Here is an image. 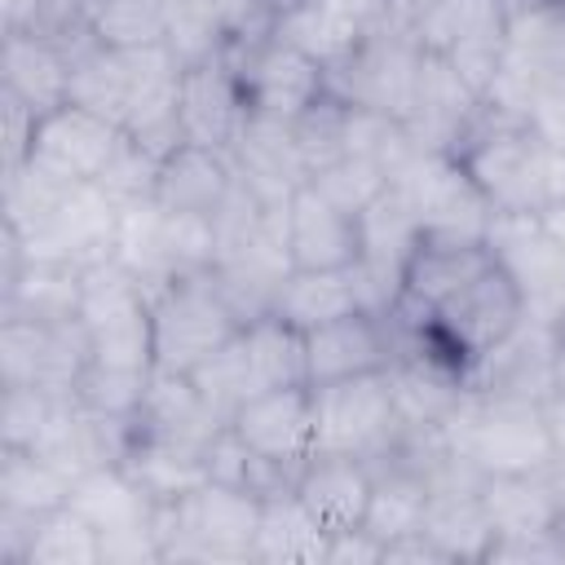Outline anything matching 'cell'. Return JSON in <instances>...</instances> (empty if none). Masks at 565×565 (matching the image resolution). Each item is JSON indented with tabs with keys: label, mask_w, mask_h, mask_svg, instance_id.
<instances>
[{
	"label": "cell",
	"mask_w": 565,
	"mask_h": 565,
	"mask_svg": "<svg viewBox=\"0 0 565 565\" xmlns=\"http://www.w3.org/2000/svg\"><path fill=\"white\" fill-rule=\"evenodd\" d=\"M561 349H565L561 327L521 318L508 340H499L490 353H481L468 366L463 384L481 388V393H499V397L547 402L552 388H556V358H561Z\"/></svg>",
	"instance_id": "14"
},
{
	"label": "cell",
	"mask_w": 565,
	"mask_h": 565,
	"mask_svg": "<svg viewBox=\"0 0 565 565\" xmlns=\"http://www.w3.org/2000/svg\"><path fill=\"white\" fill-rule=\"evenodd\" d=\"M71 477L26 446H0V508H18L31 516H44L53 508H66Z\"/></svg>",
	"instance_id": "36"
},
{
	"label": "cell",
	"mask_w": 565,
	"mask_h": 565,
	"mask_svg": "<svg viewBox=\"0 0 565 565\" xmlns=\"http://www.w3.org/2000/svg\"><path fill=\"white\" fill-rule=\"evenodd\" d=\"M437 433L481 477L543 472V468L556 463V446H552V433H547L543 402L463 388V397L455 402V411L441 419Z\"/></svg>",
	"instance_id": "1"
},
{
	"label": "cell",
	"mask_w": 565,
	"mask_h": 565,
	"mask_svg": "<svg viewBox=\"0 0 565 565\" xmlns=\"http://www.w3.org/2000/svg\"><path fill=\"white\" fill-rule=\"evenodd\" d=\"M168 53L181 66H199L212 57H230V35L221 18L212 13L207 0H172L168 4V31H163Z\"/></svg>",
	"instance_id": "41"
},
{
	"label": "cell",
	"mask_w": 565,
	"mask_h": 565,
	"mask_svg": "<svg viewBox=\"0 0 565 565\" xmlns=\"http://www.w3.org/2000/svg\"><path fill=\"white\" fill-rule=\"evenodd\" d=\"M62 402H66L62 393H49L35 384H0V446L35 450V441L44 437Z\"/></svg>",
	"instance_id": "44"
},
{
	"label": "cell",
	"mask_w": 565,
	"mask_h": 565,
	"mask_svg": "<svg viewBox=\"0 0 565 565\" xmlns=\"http://www.w3.org/2000/svg\"><path fill=\"white\" fill-rule=\"evenodd\" d=\"M313 388V424H318V450L331 455H358L375 459L397 437V402L388 371L349 375Z\"/></svg>",
	"instance_id": "10"
},
{
	"label": "cell",
	"mask_w": 565,
	"mask_h": 565,
	"mask_svg": "<svg viewBox=\"0 0 565 565\" xmlns=\"http://www.w3.org/2000/svg\"><path fill=\"white\" fill-rule=\"evenodd\" d=\"M287 256L296 269H353L362 256V225L305 181L287 199Z\"/></svg>",
	"instance_id": "21"
},
{
	"label": "cell",
	"mask_w": 565,
	"mask_h": 565,
	"mask_svg": "<svg viewBox=\"0 0 565 565\" xmlns=\"http://www.w3.org/2000/svg\"><path fill=\"white\" fill-rule=\"evenodd\" d=\"M0 93L49 115L71 102V57L57 40L31 31H4L0 44Z\"/></svg>",
	"instance_id": "26"
},
{
	"label": "cell",
	"mask_w": 565,
	"mask_h": 565,
	"mask_svg": "<svg viewBox=\"0 0 565 565\" xmlns=\"http://www.w3.org/2000/svg\"><path fill=\"white\" fill-rule=\"evenodd\" d=\"M494 265L486 238L463 243V238H419L406 269H402V287L388 313L406 318V322H424L441 300H450L459 287H468L477 274H486Z\"/></svg>",
	"instance_id": "17"
},
{
	"label": "cell",
	"mask_w": 565,
	"mask_h": 565,
	"mask_svg": "<svg viewBox=\"0 0 565 565\" xmlns=\"http://www.w3.org/2000/svg\"><path fill=\"white\" fill-rule=\"evenodd\" d=\"M115 256L154 296L163 282H172L181 274L212 269V260H216V225H212V216L168 212L154 199H146V203H132V207L119 212Z\"/></svg>",
	"instance_id": "5"
},
{
	"label": "cell",
	"mask_w": 565,
	"mask_h": 565,
	"mask_svg": "<svg viewBox=\"0 0 565 565\" xmlns=\"http://www.w3.org/2000/svg\"><path fill=\"white\" fill-rule=\"evenodd\" d=\"M247 110L252 115H269V119H296L305 115L313 102H322L327 88V66L318 57H309L305 49L287 44L282 35L256 40L247 49L230 53Z\"/></svg>",
	"instance_id": "11"
},
{
	"label": "cell",
	"mask_w": 565,
	"mask_h": 565,
	"mask_svg": "<svg viewBox=\"0 0 565 565\" xmlns=\"http://www.w3.org/2000/svg\"><path fill=\"white\" fill-rule=\"evenodd\" d=\"M79 287H84L79 265L26 256V265L0 282V318L71 322V318H79Z\"/></svg>",
	"instance_id": "29"
},
{
	"label": "cell",
	"mask_w": 565,
	"mask_h": 565,
	"mask_svg": "<svg viewBox=\"0 0 565 565\" xmlns=\"http://www.w3.org/2000/svg\"><path fill=\"white\" fill-rule=\"evenodd\" d=\"M119 468L154 499V503H177L190 490H199L207 481V463L203 450L194 446H177V441H159V437H132L128 450L119 455Z\"/></svg>",
	"instance_id": "32"
},
{
	"label": "cell",
	"mask_w": 565,
	"mask_h": 565,
	"mask_svg": "<svg viewBox=\"0 0 565 565\" xmlns=\"http://www.w3.org/2000/svg\"><path fill=\"white\" fill-rule=\"evenodd\" d=\"M150 375L154 371H119V366L88 362L84 375L75 380V402L88 406L93 415H106V419H132L146 388H150Z\"/></svg>",
	"instance_id": "42"
},
{
	"label": "cell",
	"mask_w": 565,
	"mask_h": 565,
	"mask_svg": "<svg viewBox=\"0 0 565 565\" xmlns=\"http://www.w3.org/2000/svg\"><path fill=\"white\" fill-rule=\"evenodd\" d=\"M477 499L494 525V534H561V490L552 468L543 472H494L481 477Z\"/></svg>",
	"instance_id": "28"
},
{
	"label": "cell",
	"mask_w": 565,
	"mask_h": 565,
	"mask_svg": "<svg viewBox=\"0 0 565 565\" xmlns=\"http://www.w3.org/2000/svg\"><path fill=\"white\" fill-rule=\"evenodd\" d=\"M525 124L547 146H565V75H547L534 84L530 106H525Z\"/></svg>",
	"instance_id": "48"
},
{
	"label": "cell",
	"mask_w": 565,
	"mask_h": 565,
	"mask_svg": "<svg viewBox=\"0 0 565 565\" xmlns=\"http://www.w3.org/2000/svg\"><path fill=\"white\" fill-rule=\"evenodd\" d=\"M159 154L154 150H146L137 137H119V146H115V154L106 159V168H102V177H97V185L119 203V207H132V203H146V199H154V181H159Z\"/></svg>",
	"instance_id": "45"
},
{
	"label": "cell",
	"mask_w": 565,
	"mask_h": 565,
	"mask_svg": "<svg viewBox=\"0 0 565 565\" xmlns=\"http://www.w3.org/2000/svg\"><path fill=\"white\" fill-rule=\"evenodd\" d=\"M243 119H247V97H243V84L230 57H212V62L181 71L177 124L185 141L230 150Z\"/></svg>",
	"instance_id": "20"
},
{
	"label": "cell",
	"mask_w": 565,
	"mask_h": 565,
	"mask_svg": "<svg viewBox=\"0 0 565 565\" xmlns=\"http://www.w3.org/2000/svg\"><path fill=\"white\" fill-rule=\"evenodd\" d=\"M66 508L79 512L97 530V539L119 534V530H137V525H154V516H159V503L119 463H97L84 477H75Z\"/></svg>",
	"instance_id": "31"
},
{
	"label": "cell",
	"mask_w": 565,
	"mask_h": 565,
	"mask_svg": "<svg viewBox=\"0 0 565 565\" xmlns=\"http://www.w3.org/2000/svg\"><path fill=\"white\" fill-rule=\"evenodd\" d=\"M525 318V305L512 287V278L490 265L486 274H477L468 287H459L450 300H441L428 318H424V331L433 340V349L459 366L468 375V366L490 353L499 340H508L516 331V322Z\"/></svg>",
	"instance_id": "6"
},
{
	"label": "cell",
	"mask_w": 565,
	"mask_h": 565,
	"mask_svg": "<svg viewBox=\"0 0 565 565\" xmlns=\"http://www.w3.org/2000/svg\"><path fill=\"white\" fill-rule=\"evenodd\" d=\"M455 154L494 212H543L547 203H556L552 146L525 119H512L481 102V115L472 119Z\"/></svg>",
	"instance_id": "2"
},
{
	"label": "cell",
	"mask_w": 565,
	"mask_h": 565,
	"mask_svg": "<svg viewBox=\"0 0 565 565\" xmlns=\"http://www.w3.org/2000/svg\"><path fill=\"white\" fill-rule=\"evenodd\" d=\"M212 13L221 18L225 35H230V53L234 49H247L256 40H269L274 26H278V9L269 0H207Z\"/></svg>",
	"instance_id": "47"
},
{
	"label": "cell",
	"mask_w": 565,
	"mask_h": 565,
	"mask_svg": "<svg viewBox=\"0 0 565 565\" xmlns=\"http://www.w3.org/2000/svg\"><path fill=\"white\" fill-rule=\"evenodd\" d=\"M305 358H309V384H331L349 375L388 371L397 353H393L388 318L371 309H353L335 322L305 331Z\"/></svg>",
	"instance_id": "22"
},
{
	"label": "cell",
	"mask_w": 565,
	"mask_h": 565,
	"mask_svg": "<svg viewBox=\"0 0 565 565\" xmlns=\"http://www.w3.org/2000/svg\"><path fill=\"white\" fill-rule=\"evenodd\" d=\"M503 57L525 66L534 79L565 75V4H543L530 13L508 18V44Z\"/></svg>",
	"instance_id": "37"
},
{
	"label": "cell",
	"mask_w": 565,
	"mask_h": 565,
	"mask_svg": "<svg viewBox=\"0 0 565 565\" xmlns=\"http://www.w3.org/2000/svg\"><path fill=\"white\" fill-rule=\"evenodd\" d=\"M234 168L238 177L265 199V203H287L291 190H300L309 181V168L300 159V146H296V132H291V119H269V115H252L243 119L234 146Z\"/></svg>",
	"instance_id": "23"
},
{
	"label": "cell",
	"mask_w": 565,
	"mask_h": 565,
	"mask_svg": "<svg viewBox=\"0 0 565 565\" xmlns=\"http://www.w3.org/2000/svg\"><path fill=\"white\" fill-rule=\"evenodd\" d=\"M190 380H194V388L203 393V402H207L225 424L234 419V411H238L247 397L260 393V388H256V375H252V362H247L243 331H238L230 344H221L207 362H199V366L190 371Z\"/></svg>",
	"instance_id": "39"
},
{
	"label": "cell",
	"mask_w": 565,
	"mask_h": 565,
	"mask_svg": "<svg viewBox=\"0 0 565 565\" xmlns=\"http://www.w3.org/2000/svg\"><path fill=\"white\" fill-rule=\"evenodd\" d=\"M543 4H556V0H503L508 18H512V13H530V9H543Z\"/></svg>",
	"instance_id": "56"
},
{
	"label": "cell",
	"mask_w": 565,
	"mask_h": 565,
	"mask_svg": "<svg viewBox=\"0 0 565 565\" xmlns=\"http://www.w3.org/2000/svg\"><path fill=\"white\" fill-rule=\"evenodd\" d=\"M331 530L300 503L296 490L260 499V525L252 543L256 565H322Z\"/></svg>",
	"instance_id": "30"
},
{
	"label": "cell",
	"mask_w": 565,
	"mask_h": 565,
	"mask_svg": "<svg viewBox=\"0 0 565 565\" xmlns=\"http://www.w3.org/2000/svg\"><path fill=\"white\" fill-rule=\"evenodd\" d=\"M0 115H4V172H13V168H22L31 159V141H35L40 115L26 102L9 97V93H0Z\"/></svg>",
	"instance_id": "50"
},
{
	"label": "cell",
	"mask_w": 565,
	"mask_h": 565,
	"mask_svg": "<svg viewBox=\"0 0 565 565\" xmlns=\"http://www.w3.org/2000/svg\"><path fill=\"white\" fill-rule=\"evenodd\" d=\"M159 539H163V565L168 561H252L256 525H260V499L252 490L203 481L177 503H159Z\"/></svg>",
	"instance_id": "3"
},
{
	"label": "cell",
	"mask_w": 565,
	"mask_h": 565,
	"mask_svg": "<svg viewBox=\"0 0 565 565\" xmlns=\"http://www.w3.org/2000/svg\"><path fill=\"white\" fill-rule=\"evenodd\" d=\"M353 309H362V291H358L353 269H291L282 291H278V305H274V313L300 331L335 322Z\"/></svg>",
	"instance_id": "33"
},
{
	"label": "cell",
	"mask_w": 565,
	"mask_h": 565,
	"mask_svg": "<svg viewBox=\"0 0 565 565\" xmlns=\"http://www.w3.org/2000/svg\"><path fill=\"white\" fill-rule=\"evenodd\" d=\"M309 185L313 190H322L331 203H340L344 212H353V216H362L393 181L371 163V159H358V154H344V159H335V163H327V168H318L313 177H309Z\"/></svg>",
	"instance_id": "46"
},
{
	"label": "cell",
	"mask_w": 565,
	"mask_h": 565,
	"mask_svg": "<svg viewBox=\"0 0 565 565\" xmlns=\"http://www.w3.org/2000/svg\"><path fill=\"white\" fill-rule=\"evenodd\" d=\"M393 13V0H300L278 13L274 35L305 49L322 66L344 62L362 40H371Z\"/></svg>",
	"instance_id": "18"
},
{
	"label": "cell",
	"mask_w": 565,
	"mask_h": 565,
	"mask_svg": "<svg viewBox=\"0 0 565 565\" xmlns=\"http://www.w3.org/2000/svg\"><path fill=\"white\" fill-rule=\"evenodd\" d=\"M419 40L406 31V22L397 18V0L388 22L362 40L344 62L327 66V88L362 110H380V115H397L406 119L411 110V93H415V71H419Z\"/></svg>",
	"instance_id": "8"
},
{
	"label": "cell",
	"mask_w": 565,
	"mask_h": 565,
	"mask_svg": "<svg viewBox=\"0 0 565 565\" xmlns=\"http://www.w3.org/2000/svg\"><path fill=\"white\" fill-rule=\"evenodd\" d=\"M494 561H543V565H565V539L561 534H494L490 552L481 565Z\"/></svg>",
	"instance_id": "49"
},
{
	"label": "cell",
	"mask_w": 565,
	"mask_h": 565,
	"mask_svg": "<svg viewBox=\"0 0 565 565\" xmlns=\"http://www.w3.org/2000/svg\"><path fill=\"white\" fill-rule=\"evenodd\" d=\"M132 424L141 437H159V441H177V446H194V450H203L225 428V419L203 402L194 380L177 375V371L150 375V388L137 406Z\"/></svg>",
	"instance_id": "27"
},
{
	"label": "cell",
	"mask_w": 565,
	"mask_h": 565,
	"mask_svg": "<svg viewBox=\"0 0 565 565\" xmlns=\"http://www.w3.org/2000/svg\"><path fill=\"white\" fill-rule=\"evenodd\" d=\"M543 415H547V433H552V446H556V463H565V397L552 393L543 402Z\"/></svg>",
	"instance_id": "53"
},
{
	"label": "cell",
	"mask_w": 565,
	"mask_h": 565,
	"mask_svg": "<svg viewBox=\"0 0 565 565\" xmlns=\"http://www.w3.org/2000/svg\"><path fill=\"white\" fill-rule=\"evenodd\" d=\"M481 115V97L472 93V84L450 66L446 53H428L419 57L415 71V93H411V110H406V128L424 150H450L463 141V132L472 128V119Z\"/></svg>",
	"instance_id": "19"
},
{
	"label": "cell",
	"mask_w": 565,
	"mask_h": 565,
	"mask_svg": "<svg viewBox=\"0 0 565 565\" xmlns=\"http://www.w3.org/2000/svg\"><path fill=\"white\" fill-rule=\"evenodd\" d=\"M230 428L269 463L282 468H300L313 450H318V424H313V388L296 384V388H269L247 397Z\"/></svg>",
	"instance_id": "16"
},
{
	"label": "cell",
	"mask_w": 565,
	"mask_h": 565,
	"mask_svg": "<svg viewBox=\"0 0 565 565\" xmlns=\"http://www.w3.org/2000/svg\"><path fill=\"white\" fill-rule=\"evenodd\" d=\"M119 203L97 185V181H75L62 190L57 207L31 230L22 234L26 256H44V260H71L79 269L115 256V238H119ZM13 230V225H9Z\"/></svg>",
	"instance_id": "13"
},
{
	"label": "cell",
	"mask_w": 565,
	"mask_h": 565,
	"mask_svg": "<svg viewBox=\"0 0 565 565\" xmlns=\"http://www.w3.org/2000/svg\"><path fill=\"white\" fill-rule=\"evenodd\" d=\"M26 565H102V539L79 512L53 508L35 521Z\"/></svg>",
	"instance_id": "40"
},
{
	"label": "cell",
	"mask_w": 565,
	"mask_h": 565,
	"mask_svg": "<svg viewBox=\"0 0 565 565\" xmlns=\"http://www.w3.org/2000/svg\"><path fill=\"white\" fill-rule=\"evenodd\" d=\"M561 340H565V318H561Z\"/></svg>",
	"instance_id": "58"
},
{
	"label": "cell",
	"mask_w": 565,
	"mask_h": 565,
	"mask_svg": "<svg viewBox=\"0 0 565 565\" xmlns=\"http://www.w3.org/2000/svg\"><path fill=\"white\" fill-rule=\"evenodd\" d=\"M243 344H247V362L256 375V388H296L309 384V358H305V331L291 327L278 313H265L256 322L243 327Z\"/></svg>",
	"instance_id": "35"
},
{
	"label": "cell",
	"mask_w": 565,
	"mask_h": 565,
	"mask_svg": "<svg viewBox=\"0 0 565 565\" xmlns=\"http://www.w3.org/2000/svg\"><path fill=\"white\" fill-rule=\"evenodd\" d=\"M371 486L375 472L366 459L358 455H331V450H313L300 472H296V494L300 503L335 534V530H353L366 521V503H371Z\"/></svg>",
	"instance_id": "25"
},
{
	"label": "cell",
	"mask_w": 565,
	"mask_h": 565,
	"mask_svg": "<svg viewBox=\"0 0 565 565\" xmlns=\"http://www.w3.org/2000/svg\"><path fill=\"white\" fill-rule=\"evenodd\" d=\"M384 565H450V556L424 530H411V534L384 543Z\"/></svg>",
	"instance_id": "52"
},
{
	"label": "cell",
	"mask_w": 565,
	"mask_h": 565,
	"mask_svg": "<svg viewBox=\"0 0 565 565\" xmlns=\"http://www.w3.org/2000/svg\"><path fill=\"white\" fill-rule=\"evenodd\" d=\"M31 9H35V0H0V22H4V31H22L26 18H31Z\"/></svg>",
	"instance_id": "54"
},
{
	"label": "cell",
	"mask_w": 565,
	"mask_h": 565,
	"mask_svg": "<svg viewBox=\"0 0 565 565\" xmlns=\"http://www.w3.org/2000/svg\"><path fill=\"white\" fill-rule=\"evenodd\" d=\"M172 0H88V26L110 49L163 44Z\"/></svg>",
	"instance_id": "38"
},
{
	"label": "cell",
	"mask_w": 565,
	"mask_h": 565,
	"mask_svg": "<svg viewBox=\"0 0 565 565\" xmlns=\"http://www.w3.org/2000/svg\"><path fill=\"white\" fill-rule=\"evenodd\" d=\"M238 181L234 154L216 146H194L181 141L163 154L159 181H154V203L168 212H194V216H216L221 203L230 199Z\"/></svg>",
	"instance_id": "24"
},
{
	"label": "cell",
	"mask_w": 565,
	"mask_h": 565,
	"mask_svg": "<svg viewBox=\"0 0 565 565\" xmlns=\"http://www.w3.org/2000/svg\"><path fill=\"white\" fill-rule=\"evenodd\" d=\"M539 216H543V225L552 230V238H556V243L565 247V199H556V203H547V207H543Z\"/></svg>",
	"instance_id": "55"
},
{
	"label": "cell",
	"mask_w": 565,
	"mask_h": 565,
	"mask_svg": "<svg viewBox=\"0 0 565 565\" xmlns=\"http://www.w3.org/2000/svg\"><path fill=\"white\" fill-rule=\"evenodd\" d=\"M322 565H384V543L366 525L335 530L331 543H327V561Z\"/></svg>",
	"instance_id": "51"
},
{
	"label": "cell",
	"mask_w": 565,
	"mask_h": 565,
	"mask_svg": "<svg viewBox=\"0 0 565 565\" xmlns=\"http://www.w3.org/2000/svg\"><path fill=\"white\" fill-rule=\"evenodd\" d=\"M291 132H296V146H300V159L309 168V177L335 159H344V132H349V102H340L335 93H327L322 102H313L305 115L291 119Z\"/></svg>",
	"instance_id": "43"
},
{
	"label": "cell",
	"mask_w": 565,
	"mask_h": 565,
	"mask_svg": "<svg viewBox=\"0 0 565 565\" xmlns=\"http://www.w3.org/2000/svg\"><path fill=\"white\" fill-rule=\"evenodd\" d=\"M561 4H565V0H561Z\"/></svg>",
	"instance_id": "59"
},
{
	"label": "cell",
	"mask_w": 565,
	"mask_h": 565,
	"mask_svg": "<svg viewBox=\"0 0 565 565\" xmlns=\"http://www.w3.org/2000/svg\"><path fill=\"white\" fill-rule=\"evenodd\" d=\"M419 530L450 556V565H459V561L481 565L494 543V525H490L477 490H428Z\"/></svg>",
	"instance_id": "34"
},
{
	"label": "cell",
	"mask_w": 565,
	"mask_h": 565,
	"mask_svg": "<svg viewBox=\"0 0 565 565\" xmlns=\"http://www.w3.org/2000/svg\"><path fill=\"white\" fill-rule=\"evenodd\" d=\"M124 128L88 106H57L49 115H40L35 124V141H31V159L35 168H44L57 181H97L106 159L115 154Z\"/></svg>",
	"instance_id": "15"
},
{
	"label": "cell",
	"mask_w": 565,
	"mask_h": 565,
	"mask_svg": "<svg viewBox=\"0 0 565 565\" xmlns=\"http://www.w3.org/2000/svg\"><path fill=\"white\" fill-rule=\"evenodd\" d=\"M88 366V331L71 322L0 318V384H35L71 397Z\"/></svg>",
	"instance_id": "12"
},
{
	"label": "cell",
	"mask_w": 565,
	"mask_h": 565,
	"mask_svg": "<svg viewBox=\"0 0 565 565\" xmlns=\"http://www.w3.org/2000/svg\"><path fill=\"white\" fill-rule=\"evenodd\" d=\"M494 265L512 278L525 318L561 327L565 318V247L552 238L539 212H494L486 225Z\"/></svg>",
	"instance_id": "7"
},
{
	"label": "cell",
	"mask_w": 565,
	"mask_h": 565,
	"mask_svg": "<svg viewBox=\"0 0 565 565\" xmlns=\"http://www.w3.org/2000/svg\"><path fill=\"white\" fill-rule=\"evenodd\" d=\"M269 4H274V9H278V13H287V9H296V4H300V0H269Z\"/></svg>",
	"instance_id": "57"
},
{
	"label": "cell",
	"mask_w": 565,
	"mask_h": 565,
	"mask_svg": "<svg viewBox=\"0 0 565 565\" xmlns=\"http://www.w3.org/2000/svg\"><path fill=\"white\" fill-rule=\"evenodd\" d=\"M150 327H154V371H177V375H190L199 362H207L221 344H230L243 331L212 269L163 282L150 296Z\"/></svg>",
	"instance_id": "4"
},
{
	"label": "cell",
	"mask_w": 565,
	"mask_h": 565,
	"mask_svg": "<svg viewBox=\"0 0 565 565\" xmlns=\"http://www.w3.org/2000/svg\"><path fill=\"white\" fill-rule=\"evenodd\" d=\"M393 185H402V194L415 212L419 238H463V243L486 238L494 207L481 194V185L468 177L459 154L424 150Z\"/></svg>",
	"instance_id": "9"
}]
</instances>
